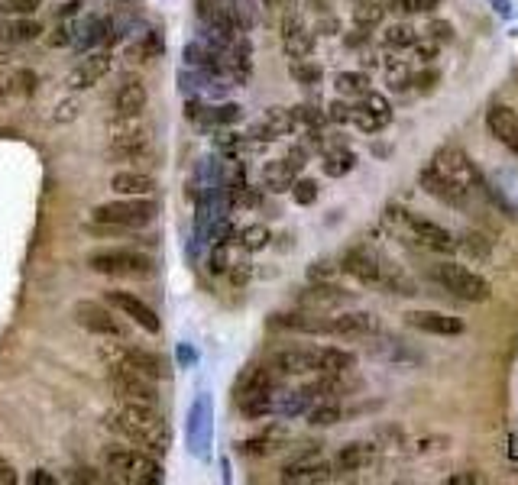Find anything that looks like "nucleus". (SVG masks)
Wrapping results in <instances>:
<instances>
[{
  "label": "nucleus",
  "instance_id": "obj_30",
  "mask_svg": "<svg viewBox=\"0 0 518 485\" xmlns=\"http://www.w3.org/2000/svg\"><path fill=\"white\" fill-rule=\"evenodd\" d=\"M321 169H324L327 178H344V175H350L353 169H357V152L347 149V146H331V149H324Z\"/></svg>",
  "mask_w": 518,
  "mask_h": 485
},
{
  "label": "nucleus",
  "instance_id": "obj_49",
  "mask_svg": "<svg viewBox=\"0 0 518 485\" xmlns=\"http://www.w3.org/2000/svg\"><path fill=\"white\" fill-rule=\"evenodd\" d=\"M412 49H415V59H418L421 65H431V62L441 55V43H434V39H428V43H421V39H418V43H415Z\"/></svg>",
  "mask_w": 518,
  "mask_h": 485
},
{
  "label": "nucleus",
  "instance_id": "obj_57",
  "mask_svg": "<svg viewBox=\"0 0 518 485\" xmlns=\"http://www.w3.org/2000/svg\"><path fill=\"white\" fill-rule=\"evenodd\" d=\"M78 10H81V0H68V4H62L59 7V20H72V17H78Z\"/></svg>",
  "mask_w": 518,
  "mask_h": 485
},
{
  "label": "nucleus",
  "instance_id": "obj_1",
  "mask_svg": "<svg viewBox=\"0 0 518 485\" xmlns=\"http://www.w3.org/2000/svg\"><path fill=\"white\" fill-rule=\"evenodd\" d=\"M350 279H357L366 288H376V291H386V295H402V298H412L418 295V285L408 279V275L389 262L386 256H379L376 249L370 246H353L344 253L337 266Z\"/></svg>",
  "mask_w": 518,
  "mask_h": 485
},
{
  "label": "nucleus",
  "instance_id": "obj_61",
  "mask_svg": "<svg viewBox=\"0 0 518 485\" xmlns=\"http://www.w3.org/2000/svg\"><path fill=\"white\" fill-rule=\"evenodd\" d=\"M4 65H7V55H4V52H0V68H4Z\"/></svg>",
  "mask_w": 518,
  "mask_h": 485
},
{
  "label": "nucleus",
  "instance_id": "obj_18",
  "mask_svg": "<svg viewBox=\"0 0 518 485\" xmlns=\"http://www.w3.org/2000/svg\"><path fill=\"white\" fill-rule=\"evenodd\" d=\"M324 334L331 337H344V340H363V337H376L379 334V317L373 311H344L324 321Z\"/></svg>",
  "mask_w": 518,
  "mask_h": 485
},
{
  "label": "nucleus",
  "instance_id": "obj_32",
  "mask_svg": "<svg viewBox=\"0 0 518 485\" xmlns=\"http://www.w3.org/2000/svg\"><path fill=\"white\" fill-rule=\"evenodd\" d=\"M344 301H347V291L331 282H315L305 291V304H318V308H334V304H344Z\"/></svg>",
  "mask_w": 518,
  "mask_h": 485
},
{
  "label": "nucleus",
  "instance_id": "obj_35",
  "mask_svg": "<svg viewBox=\"0 0 518 485\" xmlns=\"http://www.w3.org/2000/svg\"><path fill=\"white\" fill-rule=\"evenodd\" d=\"M289 75H292L295 85L315 88V85H321L324 68H321L318 62H311V59H292V65H289Z\"/></svg>",
  "mask_w": 518,
  "mask_h": 485
},
{
  "label": "nucleus",
  "instance_id": "obj_44",
  "mask_svg": "<svg viewBox=\"0 0 518 485\" xmlns=\"http://www.w3.org/2000/svg\"><path fill=\"white\" fill-rule=\"evenodd\" d=\"M75 33H78V23H59L56 30H52V36L46 39V43L52 46V49H65V46H75Z\"/></svg>",
  "mask_w": 518,
  "mask_h": 485
},
{
  "label": "nucleus",
  "instance_id": "obj_20",
  "mask_svg": "<svg viewBox=\"0 0 518 485\" xmlns=\"http://www.w3.org/2000/svg\"><path fill=\"white\" fill-rule=\"evenodd\" d=\"M269 369L276 372V376H308V372H318V350L285 346V350L272 353Z\"/></svg>",
  "mask_w": 518,
  "mask_h": 485
},
{
  "label": "nucleus",
  "instance_id": "obj_11",
  "mask_svg": "<svg viewBox=\"0 0 518 485\" xmlns=\"http://www.w3.org/2000/svg\"><path fill=\"white\" fill-rule=\"evenodd\" d=\"M334 476V463L324 460V453L318 450V443H311V450L298 453L295 460L282 466L279 479L285 485H311V482H327Z\"/></svg>",
  "mask_w": 518,
  "mask_h": 485
},
{
  "label": "nucleus",
  "instance_id": "obj_42",
  "mask_svg": "<svg viewBox=\"0 0 518 485\" xmlns=\"http://www.w3.org/2000/svg\"><path fill=\"white\" fill-rule=\"evenodd\" d=\"M292 114H295L298 127H308V130H321L327 123V114L315 104H298V107H292Z\"/></svg>",
  "mask_w": 518,
  "mask_h": 485
},
{
  "label": "nucleus",
  "instance_id": "obj_8",
  "mask_svg": "<svg viewBox=\"0 0 518 485\" xmlns=\"http://www.w3.org/2000/svg\"><path fill=\"white\" fill-rule=\"evenodd\" d=\"M386 217L392 224H399L405 230V237L412 240L415 246L428 249V253H457V237L447 227L434 224V220L412 214V211H402V207H389Z\"/></svg>",
  "mask_w": 518,
  "mask_h": 485
},
{
  "label": "nucleus",
  "instance_id": "obj_62",
  "mask_svg": "<svg viewBox=\"0 0 518 485\" xmlns=\"http://www.w3.org/2000/svg\"><path fill=\"white\" fill-rule=\"evenodd\" d=\"M0 97H4V85H0Z\"/></svg>",
  "mask_w": 518,
  "mask_h": 485
},
{
  "label": "nucleus",
  "instance_id": "obj_3",
  "mask_svg": "<svg viewBox=\"0 0 518 485\" xmlns=\"http://www.w3.org/2000/svg\"><path fill=\"white\" fill-rule=\"evenodd\" d=\"M104 469L120 482L130 485H156L162 482V463L156 453L149 450H136V447H114L104 450Z\"/></svg>",
  "mask_w": 518,
  "mask_h": 485
},
{
  "label": "nucleus",
  "instance_id": "obj_43",
  "mask_svg": "<svg viewBox=\"0 0 518 485\" xmlns=\"http://www.w3.org/2000/svg\"><path fill=\"white\" fill-rule=\"evenodd\" d=\"M289 191H292V201L302 204V207L318 201V182H311V178H295V185Z\"/></svg>",
  "mask_w": 518,
  "mask_h": 485
},
{
  "label": "nucleus",
  "instance_id": "obj_53",
  "mask_svg": "<svg viewBox=\"0 0 518 485\" xmlns=\"http://www.w3.org/2000/svg\"><path fill=\"white\" fill-rule=\"evenodd\" d=\"M78 117V101H62L56 107V114H52V120L56 123H68V120H75Z\"/></svg>",
  "mask_w": 518,
  "mask_h": 485
},
{
  "label": "nucleus",
  "instance_id": "obj_16",
  "mask_svg": "<svg viewBox=\"0 0 518 485\" xmlns=\"http://www.w3.org/2000/svg\"><path fill=\"white\" fill-rule=\"evenodd\" d=\"M298 130V123H295V114H292V107H269L263 117H259L250 133H247V143L253 146H266V143H276L282 140V136H289Z\"/></svg>",
  "mask_w": 518,
  "mask_h": 485
},
{
  "label": "nucleus",
  "instance_id": "obj_51",
  "mask_svg": "<svg viewBox=\"0 0 518 485\" xmlns=\"http://www.w3.org/2000/svg\"><path fill=\"white\" fill-rule=\"evenodd\" d=\"M327 120L331 123H350V114H353V104H344V101H334V104H327Z\"/></svg>",
  "mask_w": 518,
  "mask_h": 485
},
{
  "label": "nucleus",
  "instance_id": "obj_48",
  "mask_svg": "<svg viewBox=\"0 0 518 485\" xmlns=\"http://www.w3.org/2000/svg\"><path fill=\"white\" fill-rule=\"evenodd\" d=\"M39 7H43V0H4V10L17 13V17H33Z\"/></svg>",
  "mask_w": 518,
  "mask_h": 485
},
{
  "label": "nucleus",
  "instance_id": "obj_4",
  "mask_svg": "<svg viewBox=\"0 0 518 485\" xmlns=\"http://www.w3.org/2000/svg\"><path fill=\"white\" fill-rule=\"evenodd\" d=\"M237 408L243 418H266L276 411V372L263 366L243 369V376L237 379L234 388Z\"/></svg>",
  "mask_w": 518,
  "mask_h": 485
},
{
  "label": "nucleus",
  "instance_id": "obj_29",
  "mask_svg": "<svg viewBox=\"0 0 518 485\" xmlns=\"http://www.w3.org/2000/svg\"><path fill=\"white\" fill-rule=\"evenodd\" d=\"M227 72L234 75L237 85H247L253 75V46L247 39H234L230 43V59H227Z\"/></svg>",
  "mask_w": 518,
  "mask_h": 485
},
{
  "label": "nucleus",
  "instance_id": "obj_39",
  "mask_svg": "<svg viewBox=\"0 0 518 485\" xmlns=\"http://www.w3.org/2000/svg\"><path fill=\"white\" fill-rule=\"evenodd\" d=\"M10 43H33V39H39V36H43V26H39L33 17H17V20H13L10 23Z\"/></svg>",
  "mask_w": 518,
  "mask_h": 485
},
{
  "label": "nucleus",
  "instance_id": "obj_7",
  "mask_svg": "<svg viewBox=\"0 0 518 485\" xmlns=\"http://www.w3.org/2000/svg\"><path fill=\"white\" fill-rule=\"evenodd\" d=\"M431 165H434V169H438L441 175L451 178V182H457L463 191H470L473 198L496 201V194H493V188L486 185L483 172L476 169V162H473L463 149H457V146H441L438 152H434Z\"/></svg>",
  "mask_w": 518,
  "mask_h": 485
},
{
  "label": "nucleus",
  "instance_id": "obj_34",
  "mask_svg": "<svg viewBox=\"0 0 518 485\" xmlns=\"http://www.w3.org/2000/svg\"><path fill=\"white\" fill-rule=\"evenodd\" d=\"M386 20V4H379V0H360L357 7H353V23L360 26V30H373Z\"/></svg>",
  "mask_w": 518,
  "mask_h": 485
},
{
  "label": "nucleus",
  "instance_id": "obj_17",
  "mask_svg": "<svg viewBox=\"0 0 518 485\" xmlns=\"http://www.w3.org/2000/svg\"><path fill=\"white\" fill-rule=\"evenodd\" d=\"M305 162H308V146H295L285 159L269 162L266 169H263V188L272 191V194L289 191L295 185V178L302 175Z\"/></svg>",
  "mask_w": 518,
  "mask_h": 485
},
{
  "label": "nucleus",
  "instance_id": "obj_27",
  "mask_svg": "<svg viewBox=\"0 0 518 485\" xmlns=\"http://www.w3.org/2000/svg\"><path fill=\"white\" fill-rule=\"evenodd\" d=\"M373 460V447L370 443H344V447L337 450V460H334V469H340V473H360L363 466H370Z\"/></svg>",
  "mask_w": 518,
  "mask_h": 485
},
{
  "label": "nucleus",
  "instance_id": "obj_22",
  "mask_svg": "<svg viewBox=\"0 0 518 485\" xmlns=\"http://www.w3.org/2000/svg\"><path fill=\"white\" fill-rule=\"evenodd\" d=\"M486 130L493 140H499L509 152L518 156V114L509 104H493L486 110Z\"/></svg>",
  "mask_w": 518,
  "mask_h": 485
},
{
  "label": "nucleus",
  "instance_id": "obj_41",
  "mask_svg": "<svg viewBox=\"0 0 518 485\" xmlns=\"http://www.w3.org/2000/svg\"><path fill=\"white\" fill-rule=\"evenodd\" d=\"M418 39H421L418 30L415 26H408V23H395L386 30V46H392V49H412Z\"/></svg>",
  "mask_w": 518,
  "mask_h": 485
},
{
  "label": "nucleus",
  "instance_id": "obj_2",
  "mask_svg": "<svg viewBox=\"0 0 518 485\" xmlns=\"http://www.w3.org/2000/svg\"><path fill=\"white\" fill-rule=\"evenodd\" d=\"M104 427L114 431L117 437L133 440L136 447H143L149 453L162 456L169 450V427L162 421V414L156 408L143 405H117L104 414Z\"/></svg>",
  "mask_w": 518,
  "mask_h": 485
},
{
  "label": "nucleus",
  "instance_id": "obj_58",
  "mask_svg": "<svg viewBox=\"0 0 518 485\" xmlns=\"http://www.w3.org/2000/svg\"><path fill=\"white\" fill-rule=\"evenodd\" d=\"M26 482H30V485H56V476H49L46 469H36V473L26 479Z\"/></svg>",
  "mask_w": 518,
  "mask_h": 485
},
{
  "label": "nucleus",
  "instance_id": "obj_5",
  "mask_svg": "<svg viewBox=\"0 0 518 485\" xmlns=\"http://www.w3.org/2000/svg\"><path fill=\"white\" fill-rule=\"evenodd\" d=\"M425 275L441 291H447V295L470 301V304H483V301H489V295H493V288H489L483 275H476L473 269L460 266V262H431Z\"/></svg>",
  "mask_w": 518,
  "mask_h": 485
},
{
  "label": "nucleus",
  "instance_id": "obj_21",
  "mask_svg": "<svg viewBox=\"0 0 518 485\" xmlns=\"http://www.w3.org/2000/svg\"><path fill=\"white\" fill-rule=\"evenodd\" d=\"M111 366H127V369H136V372H143V376H149L153 382L169 379V363H166V359H162L159 353L140 350V346H124V350H120V346H117V359H114Z\"/></svg>",
  "mask_w": 518,
  "mask_h": 485
},
{
  "label": "nucleus",
  "instance_id": "obj_26",
  "mask_svg": "<svg viewBox=\"0 0 518 485\" xmlns=\"http://www.w3.org/2000/svg\"><path fill=\"white\" fill-rule=\"evenodd\" d=\"M153 156V143L149 136H130V140H111L107 146V159L111 162H143Z\"/></svg>",
  "mask_w": 518,
  "mask_h": 485
},
{
  "label": "nucleus",
  "instance_id": "obj_60",
  "mask_svg": "<svg viewBox=\"0 0 518 485\" xmlns=\"http://www.w3.org/2000/svg\"><path fill=\"white\" fill-rule=\"evenodd\" d=\"M451 482H454V485H467V482H480V479L467 473V476H451Z\"/></svg>",
  "mask_w": 518,
  "mask_h": 485
},
{
  "label": "nucleus",
  "instance_id": "obj_59",
  "mask_svg": "<svg viewBox=\"0 0 518 485\" xmlns=\"http://www.w3.org/2000/svg\"><path fill=\"white\" fill-rule=\"evenodd\" d=\"M434 7H441V0H412V13H431Z\"/></svg>",
  "mask_w": 518,
  "mask_h": 485
},
{
  "label": "nucleus",
  "instance_id": "obj_23",
  "mask_svg": "<svg viewBox=\"0 0 518 485\" xmlns=\"http://www.w3.org/2000/svg\"><path fill=\"white\" fill-rule=\"evenodd\" d=\"M282 49L289 59H308L315 52V33L302 23L298 13H285L282 20Z\"/></svg>",
  "mask_w": 518,
  "mask_h": 485
},
{
  "label": "nucleus",
  "instance_id": "obj_50",
  "mask_svg": "<svg viewBox=\"0 0 518 485\" xmlns=\"http://www.w3.org/2000/svg\"><path fill=\"white\" fill-rule=\"evenodd\" d=\"M441 81V75L434 72V68H421V72H412V88L418 91H431L434 85Z\"/></svg>",
  "mask_w": 518,
  "mask_h": 485
},
{
  "label": "nucleus",
  "instance_id": "obj_54",
  "mask_svg": "<svg viewBox=\"0 0 518 485\" xmlns=\"http://www.w3.org/2000/svg\"><path fill=\"white\" fill-rule=\"evenodd\" d=\"M250 262H234V266L227 269V275H230V282L234 285H247V279H250Z\"/></svg>",
  "mask_w": 518,
  "mask_h": 485
},
{
  "label": "nucleus",
  "instance_id": "obj_47",
  "mask_svg": "<svg viewBox=\"0 0 518 485\" xmlns=\"http://www.w3.org/2000/svg\"><path fill=\"white\" fill-rule=\"evenodd\" d=\"M428 39H434V43H454V26L447 20H431L428 23Z\"/></svg>",
  "mask_w": 518,
  "mask_h": 485
},
{
  "label": "nucleus",
  "instance_id": "obj_46",
  "mask_svg": "<svg viewBox=\"0 0 518 485\" xmlns=\"http://www.w3.org/2000/svg\"><path fill=\"white\" fill-rule=\"evenodd\" d=\"M247 146H250L247 136H240V133H224L221 140H217V149H221L224 156H230V159H237Z\"/></svg>",
  "mask_w": 518,
  "mask_h": 485
},
{
  "label": "nucleus",
  "instance_id": "obj_6",
  "mask_svg": "<svg viewBox=\"0 0 518 485\" xmlns=\"http://www.w3.org/2000/svg\"><path fill=\"white\" fill-rule=\"evenodd\" d=\"M85 262L91 272L107 275V279H146V275L153 272V259L130 246L91 249Z\"/></svg>",
  "mask_w": 518,
  "mask_h": 485
},
{
  "label": "nucleus",
  "instance_id": "obj_28",
  "mask_svg": "<svg viewBox=\"0 0 518 485\" xmlns=\"http://www.w3.org/2000/svg\"><path fill=\"white\" fill-rule=\"evenodd\" d=\"M357 366V356L350 350H340V346H321L318 350V376H344Z\"/></svg>",
  "mask_w": 518,
  "mask_h": 485
},
{
  "label": "nucleus",
  "instance_id": "obj_45",
  "mask_svg": "<svg viewBox=\"0 0 518 485\" xmlns=\"http://www.w3.org/2000/svg\"><path fill=\"white\" fill-rule=\"evenodd\" d=\"M230 269V253H227V240H217L211 249V259H208V272L211 275H227Z\"/></svg>",
  "mask_w": 518,
  "mask_h": 485
},
{
  "label": "nucleus",
  "instance_id": "obj_14",
  "mask_svg": "<svg viewBox=\"0 0 518 485\" xmlns=\"http://www.w3.org/2000/svg\"><path fill=\"white\" fill-rule=\"evenodd\" d=\"M107 304H111L114 311H120V317H127V321H133L140 330H146V334H162V321H159V314L149 308V304L143 301V298H136V295H130V291H120V288H114V291H107Z\"/></svg>",
  "mask_w": 518,
  "mask_h": 485
},
{
  "label": "nucleus",
  "instance_id": "obj_40",
  "mask_svg": "<svg viewBox=\"0 0 518 485\" xmlns=\"http://www.w3.org/2000/svg\"><path fill=\"white\" fill-rule=\"evenodd\" d=\"M159 52H162V36L146 33L140 43L130 46V59L133 62H153V59H159Z\"/></svg>",
  "mask_w": 518,
  "mask_h": 485
},
{
  "label": "nucleus",
  "instance_id": "obj_25",
  "mask_svg": "<svg viewBox=\"0 0 518 485\" xmlns=\"http://www.w3.org/2000/svg\"><path fill=\"white\" fill-rule=\"evenodd\" d=\"M111 191L120 194V198H146V194L156 191V175L140 169H120L111 178Z\"/></svg>",
  "mask_w": 518,
  "mask_h": 485
},
{
  "label": "nucleus",
  "instance_id": "obj_55",
  "mask_svg": "<svg viewBox=\"0 0 518 485\" xmlns=\"http://www.w3.org/2000/svg\"><path fill=\"white\" fill-rule=\"evenodd\" d=\"M337 269L331 266V262H315V266H311V282H327V279H331V275H334Z\"/></svg>",
  "mask_w": 518,
  "mask_h": 485
},
{
  "label": "nucleus",
  "instance_id": "obj_38",
  "mask_svg": "<svg viewBox=\"0 0 518 485\" xmlns=\"http://www.w3.org/2000/svg\"><path fill=\"white\" fill-rule=\"evenodd\" d=\"M269 243H272V233L266 224H250L240 230V246L247 249V253H263Z\"/></svg>",
  "mask_w": 518,
  "mask_h": 485
},
{
  "label": "nucleus",
  "instance_id": "obj_36",
  "mask_svg": "<svg viewBox=\"0 0 518 485\" xmlns=\"http://www.w3.org/2000/svg\"><path fill=\"white\" fill-rule=\"evenodd\" d=\"M344 418V408L337 401H321V405H311L308 408V424L311 427H334Z\"/></svg>",
  "mask_w": 518,
  "mask_h": 485
},
{
  "label": "nucleus",
  "instance_id": "obj_56",
  "mask_svg": "<svg viewBox=\"0 0 518 485\" xmlns=\"http://www.w3.org/2000/svg\"><path fill=\"white\" fill-rule=\"evenodd\" d=\"M20 476H17V469H13L7 460H0V485H13Z\"/></svg>",
  "mask_w": 518,
  "mask_h": 485
},
{
  "label": "nucleus",
  "instance_id": "obj_15",
  "mask_svg": "<svg viewBox=\"0 0 518 485\" xmlns=\"http://www.w3.org/2000/svg\"><path fill=\"white\" fill-rule=\"evenodd\" d=\"M421 188H425L434 201H441L447 207H454V211H473V194L470 191H463L457 182H451L447 175H441L434 165H425L421 169Z\"/></svg>",
  "mask_w": 518,
  "mask_h": 485
},
{
  "label": "nucleus",
  "instance_id": "obj_31",
  "mask_svg": "<svg viewBox=\"0 0 518 485\" xmlns=\"http://www.w3.org/2000/svg\"><path fill=\"white\" fill-rule=\"evenodd\" d=\"M114 30V23L107 20V17H94V20H85L78 26V33H75V49H85L91 52L98 43H104L107 33Z\"/></svg>",
  "mask_w": 518,
  "mask_h": 485
},
{
  "label": "nucleus",
  "instance_id": "obj_12",
  "mask_svg": "<svg viewBox=\"0 0 518 485\" xmlns=\"http://www.w3.org/2000/svg\"><path fill=\"white\" fill-rule=\"evenodd\" d=\"M72 317H75V324L81 330H88L91 337H114V340L124 337V324H120L117 314L101 301H78Z\"/></svg>",
  "mask_w": 518,
  "mask_h": 485
},
{
  "label": "nucleus",
  "instance_id": "obj_9",
  "mask_svg": "<svg viewBox=\"0 0 518 485\" xmlns=\"http://www.w3.org/2000/svg\"><path fill=\"white\" fill-rule=\"evenodd\" d=\"M91 220L94 224L120 227V230H140L156 220V201L153 194H146V198H117V201L94 207Z\"/></svg>",
  "mask_w": 518,
  "mask_h": 485
},
{
  "label": "nucleus",
  "instance_id": "obj_24",
  "mask_svg": "<svg viewBox=\"0 0 518 485\" xmlns=\"http://www.w3.org/2000/svg\"><path fill=\"white\" fill-rule=\"evenodd\" d=\"M149 104V91L140 78H127L114 94V117H143Z\"/></svg>",
  "mask_w": 518,
  "mask_h": 485
},
{
  "label": "nucleus",
  "instance_id": "obj_10",
  "mask_svg": "<svg viewBox=\"0 0 518 485\" xmlns=\"http://www.w3.org/2000/svg\"><path fill=\"white\" fill-rule=\"evenodd\" d=\"M111 392L117 405H143V408H159V388L156 382L143 376V372L127 369V366H111Z\"/></svg>",
  "mask_w": 518,
  "mask_h": 485
},
{
  "label": "nucleus",
  "instance_id": "obj_37",
  "mask_svg": "<svg viewBox=\"0 0 518 485\" xmlns=\"http://www.w3.org/2000/svg\"><path fill=\"white\" fill-rule=\"evenodd\" d=\"M334 85H337V94H344V97H363L366 91H370V75L366 72H340Z\"/></svg>",
  "mask_w": 518,
  "mask_h": 485
},
{
  "label": "nucleus",
  "instance_id": "obj_13",
  "mask_svg": "<svg viewBox=\"0 0 518 485\" xmlns=\"http://www.w3.org/2000/svg\"><path fill=\"white\" fill-rule=\"evenodd\" d=\"M111 68H114V55L107 52V49H91L85 59H81L72 72H68L65 78V85L68 91H88L94 85H101V81L111 75Z\"/></svg>",
  "mask_w": 518,
  "mask_h": 485
},
{
  "label": "nucleus",
  "instance_id": "obj_52",
  "mask_svg": "<svg viewBox=\"0 0 518 485\" xmlns=\"http://www.w3.org/2000/svg\"><path fill=\"white\" fill-rule=\"evenodd\" d=\"M13 88H17L20 94H26V97H30V94L36 91V75L30 72V68H20V72H17V78H13Z\"/></svg>",
  "mask_w": 518,
  "mask_h": 485
},
{
  "label": "nucleus",
  "instance_id": "obj_19",
  "mask_svg": "<svg viewBox=\"0 0 518 485\" xmlns=\"http://www.w3.org/2000/svg\"><path fill=\"white\" fill-rule=\"evenodd\" d=\"M405 324L421 330V334H431V337H460L463 330H467L463 317L444 314V311H408Z\"/></svg>",
  "mask_w": 518,
  "mask_h": 485
},
{
  "label": "nucleus",
  "instance_id": "obj_33",
  "mask_svg": "<svg viewBox=\"0 0 518 485\" xmlns=\"http://www.w3.org/2000/svg\"><path fill=\"white\" fill-rule=\"evenodd\" d=\"M243 120V107L240 104H217L211 110H201L198 123H208V127H234Z\"/></svg>",
  "mask_w": 518,
  "mask_h": 485
}]
</instances>
